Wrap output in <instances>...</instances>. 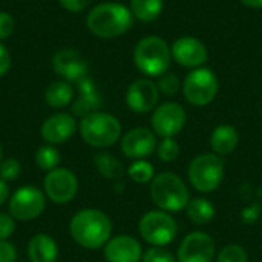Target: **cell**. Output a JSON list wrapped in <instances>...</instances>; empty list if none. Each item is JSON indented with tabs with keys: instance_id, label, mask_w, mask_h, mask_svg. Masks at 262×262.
Listing matches in <instances>:
<instances>
[{
	"instance_id": "obj_11",
	"label": "cell",
	"mask_w": 262,
	"mask_h": 262,
	"mask_svg": "<svg viewBox=\"0 0 262 262\" xmlns=\"http://www.w3.org/2000/svg\"><path fill=\"white\" fill-rule=\"evenodd\" d=\"M77 190V177L69 169L57 167L48 172V175L43 180V192L55 204H68L75 198Z\"/></svg>"
},
{
	"instance_id": "obj_10",
	"label": "cell",
	"mask_w": 262,
	"mask_h": 262,
	"mask_svg": "<svg viewBox=\"0 0 262 262\" xmlns=\"http://www.w3.org/2000/svg\"><path fill=\"white\" fill-rule=\"evenodd\" d=\"M187 114L184 107L175 101L160 104L150 118L152 130L161 138H175L186 126Z\"/></svg>"
},
{
	"instance_id": "obj_21",
	"label": "cell",
	"mask_w": 262,
	"mask_h": 262,
	"mask_svg": "<svg viewBox=\"0 0 262 262\" xmlns=\"http://www.w3.org/2000/svg\"><path fill=\"white\" fill-rule=\"evenodd\" d=\"M239 143V134L232 124H220L210 135V147L213 154L227 157L235 152Z\"/></svg>"
},
{
	"instance_id": "obj_24",
	"label": "cell",
	"mask_w": 262,
	"mask_h": 262,
	"mask_svg": "<svg viewBox=\"0 0 262 262\" xmlns=\"http://www.w3.org/2000/svg\"><path fill=\"white\" fill-rule=\"evenodd\" d=\"M94 163H95V167L100 172V175L107 180H118L124 173L123 163L115 155H112L109 152H98L94 157Z\"/></svg>"
},
{
	"instance_id": "obj_28",
	"label": "cell",
	"mask_w": 262,
	"mask_h": 262,
	"mask_svg": "<svg viewBox=\"0 0 262 262\" xmlns=\"http://www.w3.org/2000/svg\"><path fill=\"white\" fill-rule=\"evenodd\" d=\"M157 154L161 161L173 163L180 157V144L175 141V138H161L157 146Z\"/></svg>"
},
{
	"instance_id": "obj_40",
	"label": "cell",
	"mask_w": 262,
	"mask_h": 262,
	"mask_svg": "<svg viewBox=\"0 0 262 262\" xmlns=\"http://www.w3.org/2000/svg\"><path fill=\"white\" fill-rule=\"evenodd\" d=\"M3 161V147H2V144H0V163Z\"/></svg>"
},
{
	"instance_id": "obj_34",
	"label": "cell",
	"mask_w": 262,
	"mask_h": 262,
	"mask_svg": "<svg viewBox=\"0 0 262 262\" xmlns=\"http://www.w3.org/2000/svg\"><path fill=\"white\" fill-rule=\"evenodd\" d=\"M14 31V18L8 14L0 11V40L11 37Z\"/></svg>"
},
{
	"instance_id": "obj_9",
	"label": "cell",
	"mask_w": 262,
	"mask_h": 262,
	"mask_svg": "<svg viewBox=\"0 0 262 262\" xmlns=\"http://www.w3.org/2000/svg\"><path fill=\"white\" fill-rule=\"evenodd\" d=\"M46 207V195L35 186L18 187L9 198V213L18 221L38 218Z\"/></svg>"
},
{
	"instance_id": "obj_15",
	"label": "cell",
	"mask_w": 262,
	"mask_h": 262,
	"mask_svg": "<svg viewBox=\"0 0 262 262\" xmlns=\"http://www.w3.org/2000/svg\"><path fill=\"white\" fill-rule=\"evenodd\" d=\"M157 135L147 127L130 129L121 138V152L130 160H144L157 149Z\"/></svg>"
},
{
	"instance_id": "obj_26",
	"label": "cell",
	"mask_w": 262,
	"mask_h": 262,
	"mask_svg": "<svg viewBox=\"0 0 262 262\" xmlns=\"http://www.w3.org/2000/svg\"><path fill=\"white\" fill-rule=\"evenodd\" d=\"M60 161H61V155L57 150V147H54L52 144L41 146L35 152V163L41 170L51 172V170L58 167Z\"/></svg>"
},
{
	"instance_id": "obj_3",
	"label": "cell",
	"mask_w": 262,
	"mask_h": 262,
	"mask_svg": "<svg viewBox=\"0 0 262 262\" xmlns=\"http://www.w3.org/2000/svg\"><path fill=\"white\" fill-rule=\"evenodd\" d=\"M150 198L154 204L167 213L186 210L190 193L186 183L173 172H161L150 181Z\"/></svg>"
},
{
	"instance_id": "obj_13",
	"label": "cell",
	"mask_w": 262,
	"mask_h": 262,
	"mask_svg": "<svg viewBox=\"0 0 262 262\" xmlns=\"http://www.w3.org/2000/svg\"><path fill=\"white\" fill-rule=\"evenodd\" d=\"M170 52H172V58L184 66V68H201L207 58H209V52L206 45L190 35H184L180 37L173 41V45L170 46Z\"/></svg>"
},
{
	"instance_id": "obj_8",
	"label": "cell",
	"mask_w": 262,
	"mask_h": 262,
	"mask_svg": "<svg viewBox=\"0 0 262 262\" xmlns=\"http://www.w3.org/2000/svg\"><path fill=\"white\" fill-rule=\"evenodd\" d=\"M184 98L193 106H207L218 94V78L209 68H196L183 81Z\"/></svg>"
},
{
	"instance_id": "obj_35",
	"label": "cell",
	"mask_w": 262,
	"mask_h": 262,
	"mask_svg": "<svg viewBox=\"0 0 262 262\" xmlns=\"http://www.w3.org/2000/svg\"><path fill=\"white\" fill-rule=\"evenodd\" d=\"M17 250L9 241H0V262H15Z\"/></svg>"
},
{
	"instance_id": "obj_23",
	"label": "cell",
	"mask_w": 262,
	"mask_h": 262,
	"mask_svg": "<svg viewBox=\"0 0 262 262\" xmlns=\"http://www.w3.org/2000/svg\"><path fill=\"white\" fill-rule=\"evenodd\" d=\"M74 98V89L68 81H55L45 91V101L55 109L66 107Z\"/></svg>"
},
{
	"instance_id": "obj_31",
	"label": "cell",
	"mask_w": 262,
	"mask_h": 262,
	"mask_svg": "<svg viewBox=\"0 0 262 262\" xmlns=\"http://www.w3.org/2000/svg\"><path fill=\"white\" fill-rule=\"evenodd\" d=\"M21 172V166L20 161L15 158H6L0 163V180L9 183V181H15L20 177Z\"/></svg>"
},
{
	"instance_id": "obj_4",
	"label": "cell",
	"mask_w": 262,
	"mask_h": 262,
	"mask_svg": "<svg viewBox=\"0 0 262 262\" xmlns=\"http://www.w3.org/2000/svg\"><path fill=\"white\" fill-rule=\"evenodd\" d=\"M78 130L83 141L95 149L111 147L121 137L120 121L114 115L100 111L83 117Z\"/></svg>"
},
{
	"instance_id": "obj_12",
	"label": "cell",
	"mask_w": 262,
	"mask_h": 262,
	"mask_svg": "<svg viewBox=\"0 0 262 262\" xmlns=\"http://www.w3.org/2000/svg\"><path fill=\"white\" fill-rule=\"evenodd\" d=\"M216 247L213 238L206 232H192L181 241L177 253L178 262H213Z\"/></svg>"
},
{
	"instance_id": "obj_39",
	"label": "cell",
	"mask_w": 262,
	"mask_h": 262,
	"mask_svg": "<svg viewBox=\"0 0 262 262\" xmlns=\"http://www.w3.org/2000/svg\"><path fill=\"white\" fill-rule=\"evenodd\" d=\"M249 8H262V0H241Z\"/></svg>"
},
{
	"instance_id": "obj_37",
	"label": "cell",
	"mask_w": 262,
	"mask_h": 262,
	"mask_svg": "<svg viewBox=\"0 0 262 262\" xmlns=\"http://www.w3.org/2000/svg\"><path fill=\"white\" fill-rule=\"evenodd\" d=\"M9 68H11V54L6 49V46L0 43V77L6 75Z\"/></svg>"
},
{
	"instance_id": "obj_32",
	"label": "cell",
	"mask_w": 262,
	"mask_h": 262,
	"mask_svg": "<svg viewBox=\"0 0 262 262\" xmlns=\"http://www.w3.org/2000/svg\"><path fill=\"white\" fill-rule=\"evenodd\" d=\"M141 262H178L172 252L164 247H150L143 253Z\"/></svg>"
},
{
	"instance_id": "obj_17",
	"label": "cell",
	"mask_w": 262,
	"mask_h": 262,
	"mask_svg": "<svg viewBox=\"0 0 262 262\" xmlns=\"http://www.w3.org/2000/svg\"><path fill=\"white\" fill-rule=\"evenodd\" d=\"M77 127L78 126H77L74 115L60 112V114H55L43 121L40 134H41V138L48 144L55 146V144L66 143L71 137H74Z\"/></svg>"
},
{
	"instance_id": "obj_33",
	"label": "cell",
	"mask_w": 262,
	"mask_h": 262,
	"mask_svg": "<svg viewBox=\"0 0 262 262\" xmlns=\"http://www.w3.org/2000/svg\"><path fill=\"white\" fill-rule=\"evenodd\" d=\"M15 223L11 213H0V241H8V238L14 233Z\"/></svg>"
},
{
	"instance_id": "obj_29",
	"label": "cell",
	"mask_w": 262,
	"mask_h": 262,
	"mask_svg": "<svg viewBox=\"0 0 262 262\" xmlns=\"http://www.w3.org/2000/svg\"><path fill=\"white\" fill-rule=\"evenodd\" d=\"M216 262H249V256L243 246L229 244L221 249L216 256Z\"/></svg>"
},
{
	"instance_id": "obj_25",
	"label": "cell",
	"mask_w": 262,
	"mask_h": 262,
	"mask_svg": "<svg viewBox=\"0 0 262 262\" xmlns=\"http://www.w3.org/2000/svg\"><path fill=\"white\" fill-rule=\"evenodd\" d=\"M164 0H130V11L134 17L141 21H154L160 17Z\"/></svg>"
},
{
	"instance_id": "obj_7",
	"label": "cell",
	"mask_w": 262,
	"mask_h": 262,
	"mask_svg": "<svg viewBox=\"0 0 262 262\" xmlns=\"http://www.w3.org/2000/svg\"><path fill=\"white\" fill-rule=\"evenodd\" d=\"M140 236L152 247H166L178 235V224L164 210H150L138 223Z\"/></svg>"
},
{
	"instance_id": "obj_22",
	"label": "cell",
	"mask_w": 262,
	"mask_h": 262,
	"mask_svg": "<svg viewBox=\"0 0 262 262\" xmlns=\"http://www.w3.org/2000/svg\"><path fill=\"white\" fill-rule=\"evenodd\" d=\"M186 215L193 224L204 226L215 218V206L207 198H193L186 207Z\"/></svg>"
},
{
	"instance_id": "obj_16",
	"label": "cell",
	"mask_w": 262,
	"mask_h": 262,
	"mask_svg": "<svg viewBox=\"0 0 262 262\" xmlns=\"http://www.w3.org/2000/svg\"><path fill=\"white\" fill-rule=\"evenodd\" d=\"M160 100V91L158 86L147 80V78H138L135 80L127 92H126V104L132 112L137 114H147L152 109H155L157 103Z\"/></svg>"
},
{
	"instance_id": "obj_2",
	"label": "cell",
	"mask_w": 262,
	"mask_h": 262,
	"mask_svg": "<svg viewBox=\"0 0 262 262\" xmlns=\"http://www.w3.org/2000/svg\"><path fill=\"white\" fill-rule=\"evenodd\" d=\"M89 31L100 38H115L127 32L134 23V14L121 3H100L86 18Z\"/></svg>"
},
{
	"instance_id": "obj_6",
	"label": "cell",
	"mask_w": 262,
	"mask_h": 262,
	"mask_svg": "<svg viewBox=\"0 0 262 262\" xmlns=\"http://www.w3.org/2000/svg\"><path fill=\"white\" fill-rule=\"evenodd\" d=\"M187 177L193 189L203 193L216 190L224 178V160L216 154H201L192 160Z\"/></svg>"
},
{
	"instance_id": "obj_1",
	"label": "cell",
	"mask_w": 262,
	"mask_h": 262,
	"mask_svg": "<svg viewBox=\"0 0 262 262\" xmlns=\"http://www.w3.org/2000/svg\"><path fill=\"white\" fill-rule=\"evenodd\" d=\"M69 232L78 246L97 250L112 238V221L98 209H83L72 216Z\"/></svg>"
},
{
	"instance_id": "obj_38",
	"label": "cell",
	"mask_w": 262,
	"mask_h": 262,
	"mask_svg": "<svg viewBox=\"0 0 262 262\" xmlns=\"http://www.w3.org/2000/svg\"><path fill=\"white\" fill-rule=\"evenodd\" d=\"M9 200V187L8 183L0 180V206H3Z\"/></svg>"
},
{
	"instance_id": "obj_14",
	"label": "cell",
	"mask_w": 262,
	"mask_h": 262,
	"mask_svg": "<svg viewBox=\"0 0 262 262\" xmlns=\"http://www.w3.org/2000/svg\"><path fill=\"white\" fill-rule=\"evenodd\" d=\"M52 68L57 75L68 83H78L88 77L89 64L86 58L75 49H61L52 58Z\"/></svg>"
},
{
	"instance_id": "obj_20",
	"label": "cell",
	"mask_w": 262,
	"mask_h": 262,
	"mask_svg": "<svg viewBox=\"0 0 262 262\" xmlns=\"http://www.w3.org/2000/svg\"><path fill=\"white\" fill-rule=\"evenodd\" d=\"M29 262H55L58 258V247L52 236L38 233L31 238L28 244Z\"/></svg>"
},
{
	"instance_id": "obj_30",
	"label": "cell",
	"mask_w": 262,
	"mask_h": 262,
	"mask_svg": "<svg viewBox=\"0 0 262 262\" xmlns=\"http://www.w3.org/2000/svg\"><path fill=\"white\" fill-rule=\"evenodd\" d=\"M157 86H158V91L163 92L164 95L173 97V95L178 94V91H180V88H181V83H180V78H178L175 74L166 72V74H163V75L160 77Z\"/></svg>"
},
{
	"instance_id": "obj_19",
	"label": "cell",
	"mask_w": 262,
	"mask_h": 262,
	"mask_svg": "<svg viewBox=\"0 0 262 262\" xmlns=\"http://www.w3.org/2000/svg\"><path fill=\"white\" fill-rule=\"evenodd\" d=\"M78 98L77 101L74 103L72 106V111L75 115H80L81 118L92 114V112H97L101 106V95L97 89V84L94 83L92 78L89 77H84L83 80H80L78 83Z\"/></svg>"
},
{
	"instance_id": "obj_27",
	"label": "cell",
	"mask_w": 262,
	"mask_h": 262,
	"mask_svg": "<svg viewBox=\"0 0 262 262\" xmlns=\"http://www.w3.org/2000/svg\"><path fill=\"white\" fill-rule=\"evenodd\" d=\"M127 175L130 177L132 181L138 184H146L150 183L155 177L154 166L146 161V160H135L129 167H127Z\"/></svg>"
},
{
	"instance_id": "obj_36",
	"label": "cell",
	"mask_w": 262,
	"mask_h": 262,
	"mask_svg": "<svg viewBox=\"0 0 262 262\" xmlns=\"http://www.w3.org/2000/svg\"><path fill=\"white\" fill-rule=\"evenodd\" d=\"M58 2L69 12H81L91 3V0H58Z\"/></svg>"
},
{
	"instance_id": "obj_5",
	"label": "cell",
	"mask_w": 262,
	"mask_h": 262,
	"mask_svg": "<svg viewBox=\"0 0 262 262\" xmlns=\"http://www.w3.org/2000/svg\"><path fill=\"white\" fill-rule=\"evenodd\" d=\"M172 52L166 40L157 35L141 38L134 49L135 66L147 77H161L170 66Z\"/></svg>"
},
{
	"instance_id": "obj_18",
	"label": "cell",
	"mask_w": 262,
	"mask_h": 262,
	"mask_svg": "<svg viewBox=\"0 0 262 262\" xmlns=\"http://www.w3.org/2000/svg\"><path fill=\"white\" fill-rule=\"evenodd\" d=\"M104 258L107 262H140L143 258L141 244L130 235H117L104 246Z\"/></svg>"
}]
</instances>
